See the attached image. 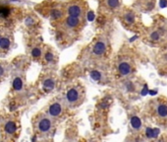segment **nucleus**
<instances>
[{
	"instance_id": "nucleus-22",
	"label": "nucleus",
	"mask_w": 167,
	"mask_h": 142,
	"mask_svg": "<svg viewBox=\"0 0 167 142\" xmlns=\"http://www.w3.org/2000/svg\"><path fill=\"white\" fill-rule=\"evenodd\" d=\"M160 39V33L158 31H153L151 34V40L152 41H158Z\"/></svg>"
},
{
	"instance_id": "nucleus-14",
	"label": "nucleus",
	"mask_w": 167,
	"mask_h": 142,
	"mask_svg": "<svg viewBox=\"0 0 167 142\" xmlns=\"http://www.w3.org/2000/svg\"><path fill=\"white\" fill-rule=\"evenodd\" d=\"M24 23H25V25H26V27H28V28H33V27L35 26L36 23H38V19H36L35 15H32V14H30V15H27V17H26V19H25Z\"/></svg>"
},
{
	"instance_id": "nucleus-20",
	"label": "nucleus",
	"mask_w": 167,
	"mask_h": 142,
	"mask_svg": "<svg viewBox=\"0 0 167 142\" xmlns=\"http://www.w3.org/2000/svg\"><path fill=\"white\" fill-rule=\"evenodd\" d=\"M7 73V66L5 63L0 62V80H2Z\"/></svg>"
},
{
	"instance_id": "nucleus-17",
	"label": "nucleus",
	"mask_w": 167,
	"mask_h": 142,
	"mask_svg": "<svg viewBox=\"0 0 167 142\" xmlns=\"http://www.w3.org/2000/svg\"><path fill=\"white\" fill-rule=\"evenodd\" d=\"M131 125L134 129H136V130H139V129H141V119L139 118V116L137 115H134L131 118Z\"/></svg>"
},
{
	"instance_id": "nucleus-10",
	"label": "nucleus",
	"mask_w": 167,
	"mask_h": 142,
	"mask_svg": "<svg viewBox=\"0 0 167 142\" xmlns=\"http://www.w3.org/2000/svg\"><path fill=\"white\" fill-rule=\"evenodd\" d=\"M104 7L110 10V11H115L119 9L121 5V0H102Z\"/></svg>"
},
{
	"instance_id": "nucleus-13",
	"label": "nucleus",
	"mask_w": 167,
	"mask_h": 142,
	"mask_svg": "<svg viewBox=\"0 0 167 142\" xmlns=\"http://www.w3.org/2000/svg\"><path fill=\"white\" fill-rule=\"evenodd\" d=\"M4 130L6 133H8V134H13L16 132L17 130V125H16V122L13 121V120H9L5 123V125H4Z\"/></svg>"
},
{
	"instance_id": "nucleus-21",
	"label": "nucleus",
	"mask_w": 167,
	"mask_h": 142,
	"mask_svg": "<svg viewBox=\"0 0 167 142\" xmlns=\"http://www.w3.org/2000/svg\"><path fill=\"white\" fill-rule=\"evenodd\" d=\"M157 132H158L157 129H155V130H153V129H151V128H150V127H147V128L146 129V137H148V138H152V137H154V136H156V134H155V133H157Z\"/></svg>"
},
{
	"instance_id": "nucleus-15",
	"label": "nucleus",
	"mask_w": 167,
	"mask_h": 142,
	"mask_svg": "<svg viewBox=\"0 0 167 142\" xmlns=\"http://www.w3.org/2000/svg\"><path fill=\"white\" fill-rule=\"evenodd\" d=\"M12 86H13V89L17 92H19L23 89L24 87V82H23V79L19 76H17L14 78L13 80V84H12Z\"/></svg>"
},
{
	"instance_id": "nucleus-6",
	"label": "nucleus",
	"mask_w": 167,
	"mask_h": 142,
	"mask_svg": "<svg viewBox=\"0 0 167 142\" xmlns=\"http://www.w3.org/2000/svg\"><path fill=\"white\" fill-rule=\"evenodd\" d=\"M62 112H63L62 105L59 102H55L51 104L47 110V114L49 116H51V118H58V116L62 114Z\"/></svg>"
},
{
	"instance_id": "nucleus-7",
	"label": "nucleus",
	"mask_w": 167,
	"mask_h": 142,
	"mask_svg": "<svg viewBox=\"0 0 167 142\" xmlns=\"http://www.w3.org/2000/svg\"><path fill=\"white\" fill-rule=\"evenodd\" d=\"M52 128L51 120L48 118H41L38 122V129L41 133H47Z\"/></svg>"
},
{
	"instance_id": "nucleus-11",
	"label": "nucleus",
	"mask_w": 167,
	"mask_h": 142,
	"mask_svg": "<svg viewBox=\"0 0 167 142\" xmlns=\"http://www.w3.org/2000/svg\"><path fill=\"white\" fill-rule=\"evenodd\" d=\"M156 114L159 118H161V119L167 118V104L166 103H160L157 105Z\"/></svg>"
},
{
	"instance_id": "nucleus-4",
	"label": "nucleus",
	"mask_w": 167,
	"mask_h": 142,
	"mask_svg": "<svg viewBox=\"0 0 167 142\" xmlns=\"http://www.w3.org/2000/svg\"><path fill=\"white\" fill-rule=\"evenodd\" d=\"M81 97L82 92L79 87H71L66 93V101L70 105H75L81 101Z\"/></svg>"
},
{
	"instance_id": "nucleus-9",
	"label": "nucleus",
	"mask_w": 167,
	"mask_h": 142,
	"mask_svg": "<svg viewBox=\"0 0 167 142\" xmlns=\"http://www.w3.org/2000/svg\"><path fill=\"white\" fill-rule=\"evenodd\" d=\"M55 85H56V80H55L54 77L48 76L46 78L43 79L42 81V89L45 92H50L55 88Z\"/></svg>"
},
{
	"instance_id": "nucleus-19",
	"label": "nucleus",
	"mask_w": 167,
	"mask_h": 142,
	"mask_svg": "<svg viewBox=\"0 0 167 142\" xmlns=\"http://www.w3.org/2000/svg\"><path fill=\"white\" fill-rule=\"evenodd\" d=\"M90 77L91 79H94L95 81H100L102 79V74L100 71L98 70H91L90 71Z\"/></svg>"
},
{
	"instance_id": "nucleus-12",
	"label": "nucleus",
	"mask_w": 167,
	"mask_h": 142,
	"mask_svg": "<svg viewBox=\"0 0 167 142\" xmlns=\"http://www.w3.org/2000/svg\"><path fill=\"white\" fill-rule=\"evenodd\" d=\"M122 16H123V20H124V22L128 25H132L136 21V15L134 14L133 11L128 10V11L124 12Z\"/></svg>"
},
{
	"instance_id": "nucleus-8",
	"label": "nucleus",
	"mask_w": 167,
	"mask_h": 142,
	"mask_svg": "<svg viewBox=\"0 0 167 142\" xmlns=\"http://www.w3.org/2000/svg\"><path fill=\"white\" fill-rule=\"evenodd\" d=\"M117 70L122 76H128L132 73V65L126 60H122L117 65Z\"/></svg>"
},
{
	"instance_id": "nucleus-16",
	"label": "nucleus",
	"mask_w": 167,
	"mask_h": 142,
	"mask_svg": "<svg viewBox=\"0 0 167 142\" xmlns=\"http://www.w3.org/2000/svg\"><path fill=\"white\" fill-rule=\"evenodd\" d=\"M30 55H32V57L35 59L40 58L42 56V48L39 46L34 47L32 48V51H30Z\"/></svg>"
},
{
	"instance_id": "nucleus-18",
	"label": "nucleus",
	"mask_w": 167,
	"mask_h": 142,
	"mask_svg": "<svg viewBox=\"0 0 167 142\" xmlns=\"http://www.w3.org/2000/svg\"><path fill=\"white\" fill-rule=\"evenodd\" d=\"M43 57H44V60H45L46 63H51L54 61L55 55L51 51H46L44 52V54H43Z\"/></svg>"
},
{
	"instance_id": "nucleus-1",
	"label": "nucleus",
	"mask_w": 167,
	"mask_h": 142,
	"mask_svg": "<svg viewBox=\"0 0 167 142\" xmlns=\"http://www.w3.org/2000/svg\"><path fill=\"white\" fill-rule=\"evenodd\" d=\"M65 15L85 19L86 11H88V3L86 0H70L64 4Z\"/></svg>"
},
{
	"instance_id": "nucleus-3",
	"label": "nucleus",
	"mask_w": 167,
	"mask_h": 142,
	"mask_svg": "<svg viewBox=\"0 0 167 142\" xmlns=\"http://www.w3.org/2000/svg\"><path fill=\"white\" fill-rule=\"evenodd\" d=\"M65 31L68 32H75L79 30L84 25V19H80V18L72 17V16H65L64 19L59 23Z\"/></svg>"
},
{
	"instance_id": "nucleus-5",
	"label": "nucleus",
	"mask_w": 167,
	"mask_h": 142,
	"mask_svg": "<svg viewBox=\"0 0 167 142\" xmlns=\"http://www.w3.org/2000/svg\"><path fill=\"white\" fill-rule=\"evenodd\" d=\"M107 41L101 38L100 40H97L94 47H92V54L95 55L97 57H100V56H103V55L106 53V51H107Z\"/></svg>"
},
{
	"instance_id": "nucleus-2",
	"label": "nucleus",
	"mask_w": 167,
	"mask_h": 142,
	"mask_svg": "<svg viewBox=\"0 0 167 142\" xmlns=\"http://www.w3.org/2000/svg\"><path fill=\"white\" fill-rule=\"evenodd\" d=\"M13 44V35L6 27L0 26V52L8 51Z\"/></svg>"
}]
</instances>
